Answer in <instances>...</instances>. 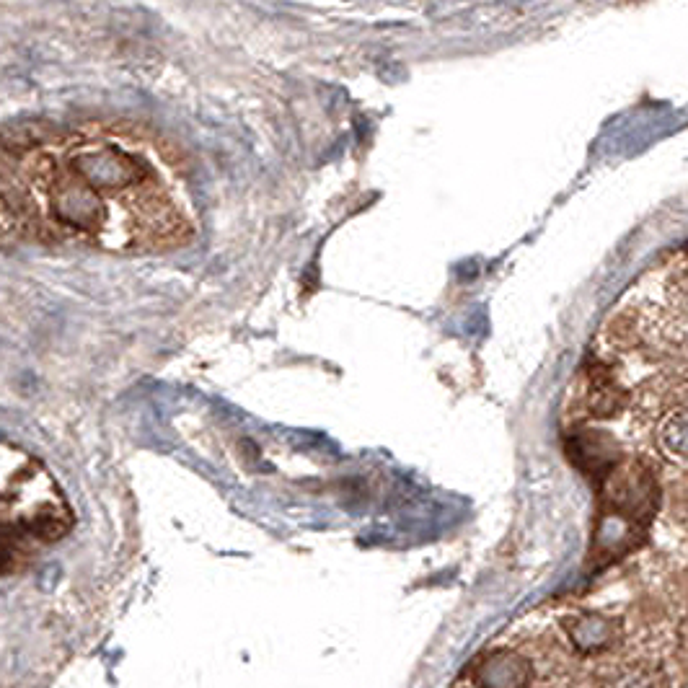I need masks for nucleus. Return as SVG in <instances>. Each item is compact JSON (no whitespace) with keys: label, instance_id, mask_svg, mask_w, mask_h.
I'll list each match as a JSON object with an SVG mask.
<instances>
[{"label":"nucleus","instance_id":"obj_3","mask_svg":"<svg viewBox=\"0 0 688 688\" xmlns=\"http://www.w3.org/2000/svg\"><path fill=\"white\" fill-rule=\"evenodd\" d=\"M577 650H603L613 639V624L603 616H580L567 626Z\"/></svg>","mask_w":688,"mask_h":688},{"label":"nucleus","instance_id":"obj_4","mask_svg":"<svg viewBox=\"0 0 688 688\" xmlns=\"http://www.w3.org/2000/svg\"><path fill=\"white\" fill-rule=\"evenodd\" d=\"M663 440L668 448L678 456H688V414H676L673 420L665 425Z\"/></svg>","mask_w":688,"mask_h":688},{"label":"nucleus","instance_id":"obj_1","mask_svg":"<svg viewBox=\"0 0 688 688\" xmlns=\"http://www.w3.org/2000/svg\"><path fill=\"white\" fill-rule=\"evenodd\" d=\"M3 231L138 257L189 244L200 226L187 161L148 127L81 122L6 140Z\"/></svg>","mask_w":688,"mask_h":688},{"label":"nucleus","instance_id":"obj_2","mask_svg":"<svg viewBox=\"0 0 688 688\" xmlns=\"http://www.w3.org/2000/svg\"><path fill=\"white\" fill-rule=\"evenodd\" d=\"M73 526L68 500L37 456L3 443V559L6 572Z\"/></svg>","mask_w":688,"mask_h":688}]
</instances>
